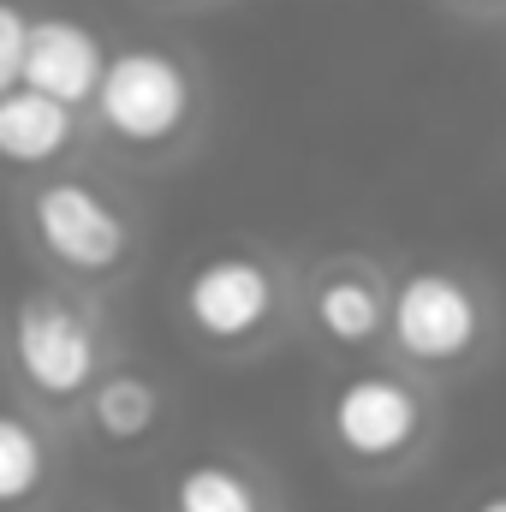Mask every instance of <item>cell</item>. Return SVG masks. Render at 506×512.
I'll return each mask as SVG.
<instances>
[{"label": "cell", "instance_id": "7c38bea8", "mask_svg": "<svg viewBox=\"0 0 506 512\" xmlns=\"http://www.w3.org/2000/svg\"><path fill=\"white\" fill-rule=\"evenodd\" d=\"M48 483V441L24 411L0 417V501L18 512L30 507V495Z\"/></svg>", "mask_w": 506, "mask_h": 512}, {"label": "cell", "instance_id": "6da1fadb", "mask_svg": "<svg viewBox=\"0 0 506 512\" xmlns=\"http://www.w3.org/2000/svg\"><path fill=\"white\" fill-rule=\"evenodd\" d=\"M90 126L126 155H167L203 126V72L167 42H126L108 60Z\"/></svg>", "mask_w": 506, "mask_h": 512}, {"label": "cell", "instance_id": "9c48e42d", "mask_svg": "<svg viewBox=\"0 0 506 512\" xmlns=\"http://www.w3.org/2000/svg\"><path fill=\"white\" fill-rule=\"evenodd\" d=\"M387 316H393V292H381V280L364 274V268H328L316 280V292H310V322L334 346H370V340H381Z\"/></svg>", "mask_w": 506, "mask_h": 512}, {"label": "cell", "instance_id": "8fae6325", "mask_svg": "<svg viewBox=\"0 0 506 512\" xmlns=\"http://www.w3.org/2000/svg\"><path fill=\"white\" fill-rule=\"evenodd\" d=\"M173 512H262V495L239 465L197 459L173 477Z\"/></svg>", "mask_w": 506, "mask_h": 512}, {"label": "cell", "instance_id": "5bb4252c", "mask_svg": "<svg viewBox=\"0 0 506 512\" xmlns=\"http://www.w3.org/2000/svg\"><path fill=\"white\" fill-rule=\"evenodd\" d=\"M435 6H447V12H459V18H483V24L506 18V0H435Z\"/></svg>", "mask_w": 506, "mask_h": 512}, {"label": "cell", "instance_id": "7a4b0ae2", "mask_svg": "<svg viewBox=\"0 0 506 512\" xmlns=\"http://www.w3.org/2000/svg\"><path fill=\"white\" fill-rule=\"evenodd\" d=\"M489 334V304L483 292L453 274V268H411L393 286V316H387V340L405 364L423 370H453L465 364Z\"/></svg>", "mask_w": 506, "mask_h": 512}, {"label": "cell", "instance_id": "277c9868", "mask_svg": "<svg viewBox=\"0 0 506 512\" xmlns=\"http://www.w3.org/2000/svg\"><path fill=\"white\" fill-rule=\"evenodd\" d=\"M24 221H30L36 251L54 256V262L72 268V274H114L131 251L126 209H120L102 185H90V179H78V173L42 179V185L24 197Z\"/></svg>", "mask_w": 506, "mask_h": 512}, {"label": "cell", "instance_id": "4fadbf2b", "mask_svg": "<svg viewBox=\"0 0 506 512\" xmlns=\"http://www.w3.org/2000/svg\"><path fill=\"white\" fill-rule=\"evenodd\" d=\"M30 24H36V12H30L24 0H6V6H0V90H12V84H18V72H24Z\"/></svg>", "mask_w": 506, "mask_h": 512}, {"label": "cell", "instance_id": "ba28073f", "mask_svg": "<svg viewBox=\"0 0 506 512\" xmlns=\"http://www.w3.org/2000/svg\"><path fill=\"white\" fill-rule=\"evenodd\" d=\"M84 120H90L84 108H72L60 96H42L30 84L0 90V155H6V167H18V173L60 167L84 143Z\"/></svg>", "mask_w": 506, "mask_h": 512}, {"label": "cell", "instance_id": "30bf717a", "mask_svg": "<svg viewBox=\"0 0 506 512\" xmlns=\"http://www.w3.org/2000/svg\"><path fill=\"white\" fill-rule=\"evenodd\" d=\"M90 423H96V435H108V441H143V435H155V423H161V393L149 376H102L96 393H90Z\"/></svg>", "mask_w": 506, "mask_h": 512}, {"label": "cell", "instance_id": "3957f363", "mask_svg": "<svg viewBox=\"0 0 506 512\" xmlns=\"http://www.w3.org/2000/svg\"><path fill=\"white\" fill-rule=\"evenodd\" d=\"M12 358L24 387L42 405H72L84 393H96L102 376V334L96 322L66 304L60 292H30L12 316Z\"/></svg>", "mask_w": 506, "mask_h": 512}, {"label": "cell", "instance_id": "52a82bcc", "mask_svg": "<svg viewBox=\"0 0 506 512\" xmlns=\"http://www.w3.org/2000/svg\"><path fill=\"white\" fill-rule=\"evenodd\" d=\"M108 60H114V48H108V36L96 24H84L72 12H36L18 84H30L42 96H60V102H72V108L90 114L96 90L108 78Z\"/></svg>", "mask_w": 506, "mask_h": 512}, {"label": "cell", "instance_id": "9a60e30c", "mask_svg": "<svg viewBox=\"0 0 506 512\" xmlns=\"http://www.w3.org/2000/svg\"><path fill=\"white\" fill-rule=\"evenodd\" d=\"M471 512H506V489H495V495H483V501H477Z\"/></svg>", "mask_w": 506, "mask_h": 512}, {"label": "cell", "instance_id": "8992f818", "mask_svg": "<svg viewBox=\"0 0 506 512\" xmlns=\"http://www.w3.org/2000/svg\"><path fill=\"white\" fill-rule=\"evenodd\" d=\"M179 310L209 346H251L280 316V274L251 251H215L185 274Z\"/></svg>", "mask_w": 506, "mask_h": 512}, {"label": "cell", "instance_id": "5b68a950", "mask_svg": "<svg viewBox=\"0 0 506 512\" xmlns=\"http://www.w3.org/2000/svg\"><path fill=\"white\" fill-rule=\"evenodd\" d=\"M429 435V399L405 376H352L328 399V441L346 465L358 471H387L417 453Z\"/></svg>", "mask_w": 506, "mask_h": 512}]
</instances>
